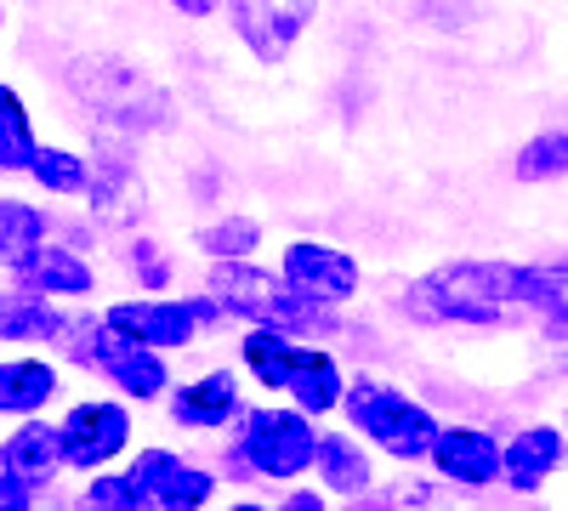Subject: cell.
Instances as JSON below:
<instances>
[{"mask_svg": "<svg viewBox=\"0 0 568 511\" xmlns=\"http://www.w3.org/2000/svg\"><path fill=\"white\" fill-rule=\"evenodd\" d=\"M45 234H52V222H45V211H40V205L0 200V262H7V267L29 262V256L45 245Z\"/></svg>", "mask_w": 568, "mask_h": 511, "instance_id": "cell-21", "label": "cell"}, {"mask_svg": "<svg viewBox=\"0 0 568 511\" xmlns=\"http://www.w3.org/2000/svg\"><path fill=\"white\" fill-rule=\"evenodd\" d=\"M342 409H347V421H353L369 443H382L393 460H433L438 432H444L438 415L426 409V403H415L409 392H398V387H387V381H369V376H358V381L347 387Z\"/></svg>", "mask_w": 568, "mask_h": 511, "instance_id": "cell-3", "label": "cell"}, {"mask_svg": "<svg viewBox=\"0 0 568 511\" xmlns=\"http://www.w3.org/2000/svg\"><path fill=\"white\" fill-rule=\"evenodd\" d=\"M245 415L240 403V381L233 369H211V376H194L171 392V421L187 427V432H222Z\"/></svg>", "mask_w": 568, "mask_h": 511, "instance_id": "cell-12", "label": "cell"}, {"mask_svg": "<svg viewBox=\"0 0 568 511\" xmlns=\"http://www.w3.org/2000/svg\"><path fill=\"white\" fill-rule=\"evenodd\" d=\"M233 454L251 467V478H273V483H291L302 472H313V454H318V432L307 421V409H245L240 415V443Z\"/></svg>", "mask_w": 568, "mask_h": 511, "instance_id": "cell-5", "label": "cell"}, {"mask_svg": "<svg viewBox=\"0 0 568 511\" xmlns=\"http://www.w3.org/2000/svg\"><path fill=\"white\" fill-rule=\"evenodd\" d=\"M256 245H262V227H256L251 216H222V222H211L205 234H200V251H205L211 262H240V256H256Z\"/></svg>", "mask_w": 568, "mask_h": 511, "instance_id": "cell-26", "label": "cell"}, {"mask_svg": "<svg viewBox=\"0 0 568 511\" xmlns=\"http://www.w3.org/2000/svg\"><path fill=\"white\" fill-rule=\"evenodd\" d=\"M313 472L329 494H364L369 489V454L347 438V432H318V454H313Z\"/></svg>", "mask_w": 568, "mask_h": 511, "instance_id": "cell-19", "label": "cell"}, {"mask_svg": "<svg viewBox=\"0 0 568 511\" xmlns=\"http://www.w3.org/2000/svg\"><path fill=\"white\" fill-rule=\"evenodd\" d=\"M227 18H233V34L245 40V52H256L262 63H278L291 58V45L318 18V0H227Z\"/></svg>", "mask_w": 568, "mask_h": 511, "instance_id": "cell-8", "label": "cell"}, {"mask_svg": "<svg viewBox=\"0 0 568 511\" xmlns=\"http://www.w3.org/2000/svg\"><path fill=\"white\" fill-rule=\"evenodd\" d=\"M131 472L142 478V489H149V500L160 511H200L216 494V478L200 472V467H187V460L171 454V449H142L131 460Z\"/></svg>", "mask_w": 568, "mask_h": 511, "instance_id": "cell-10", "label": "cell"}, {"mask_svg": "<svg viewBox=\"0 0 568 511\" xmlns=\"http://www.w3.org/2000/svg\"><path fill=\"white\" fill-rule=\"evenodd\" d=\"M0 467H7L12 478H23L29 489H45L69 460H63V427H45L34 421V415H23V427L0 443Z\"/></svg>", "mask_w": 568, "mask_h": 511, "instance_id": "cell-14", "label": "cell"}, {"mask_svg": "<svg viewBox=\"0 0 568 511\" xmlns=\"http://www.w3.org/2000/svg\"><path fill=\"white\" fill-rule=\"evenodd\" d=\"M562 460H568V432L562 427H524L511 443H506V489H517V494H535V489H546V478H557L562 472Z\"/></svg>", "mask_w": 568, "mask_h": 511, "instance_id": "cell-13", "label": "cell"}, {"mask_svg": "<svg viewBox=\"0 0 568 511\" xmlns=\"http://www.w3.org/2000/svg\"><path fill=\"white\" fill-rule=\"evenodd\" d=\"M58 427H63V460H69L74 472H103L109 460H120L125 443H131V415L114 398L74 403Z\"/></svg>", "mask_w": 568, "mask_h": 511, "instance_id": "cell-7", "label": "cell"}, {"mask_svg": "<svg viewBox=\"0 0 568 511\" xmlns=\"http://www.w3.org/2000/svg\"><path fill=\"white\" fill-rule=\"evenodd\" d=\"M562 427H568V415H562Z\"/></svg>", "mask_w": 568, "mask_h": 511, "instance_id": "cell-33", "label": "cell"}, {"mask_svg": "<svg viewBox=\"0 0 568 511\" xmlns=\"http://www.w3.org/2000/svg\"><path fill=\"white\" fill-rule=\"evenodd\" d=\"M284 511H324V494L318 489H296L291 500H284Z\"/></svg>", "mask_w": 568, "mask_h": 511, "instance_id": "cell-30", "label": "cell"}, {"mask_svg": "<svg viewBox=\"0 0 568 511\" xmlns=\"http://www.w3.org/2000/svg\"><path fill=\"white\" fill-rule=\"evenodd\" d=\"M240 358L267 392H291L302 347L291 341V330H278V324H256V330H245V341H240Z\"/></svg>", "mask_w": 568, "mask_h": 511, "instance_id": "cell-17", "label": "cell"}, {"mask_svg": "<svg viewBox=\"0 0 568 511\" xmlns=\"http://www.w3.org/2000/svg\"><path fill=\"white\" fill-rule=\"evenodd\" d=\"M171 7H176L182 18H211V12L222 7V0H171Z\"/></svg>", "mask_w": 568, "mask_h": 511, "instance_id": "cell-31", "label": "cell"}, {"mask_svg": "<svg viewBox=\"0 0 568 511\" xmlns=\"http://www.w3.org/2000/svg\"><path fill=\"white\" fill-rule=\"evenodd\" d=\"M34 120L12 85H0V171H29L34 160Z\"/></svg>", "mask_w": 568, "mask_h": 511, "instance_id": "cell-22", "label": "cell"}, {"mask_svg": "<svg viewBox=\"0 0 568 511\" xmlns=\"http://www.w3.org/2000/svg\"><path fill=\"white\" fill-rule=\"evenodd\" d=\"M0 29H7V7H0Z\"/></svg>", "mask_w": 568, "mask_h": 511, "instance_id": "cell-32", "label": "cell"}, {"mask_svg": "<svg viewBox=\"0 0 568 511\" xmlns=\"http://www.w3.org/2000/svg\"><path fill=\"white\" fill-rule=\"evenodd\" d=\"M29 176L40 182L45 194H85L91 188V165L80 160V154H69V149H34V160H29Z\"/></svg>", "mask_w": 568, "mask_h": 511, "instance_id": "cell-24", "label": "cell"}, {"mask_svg": "<svg viewBox=\"0 0 568 511\" xmlns=\"http://www.w3.org/2000/svg\"><path fill=\"white\" fill-rule=\"evenodd\" d=\"M205 290L227 307V318H251V324H278V330H336V318H329V307L307 302L284 273H267L256 267L251 256L240 262H211V278Z\"/></svg>", "mask_w": 568, "mask_h": 511, "instance_id": "cell-2", "label": "cell"}, {"mask_svg": "<svg viewBox=\"0 0 568 511\" xmlns=\"http://www.w3.org/2000/svg\"><path fill=\"white\" fill-rule=\"evenodd\" d=\"M12 278L29 285V290H40V296H52V302L91 296V285H98V278H91V262L80 251H69V245H52V239H45L29 262H18Z\"/></svg>", "mask_w": 568, "mask_h": 511, "instance_id": "cell-15", "label": "cell"}, {"mask_svg": "<svg viewBox=\"0 0 568 511\" xmlns=\"http://www.w3.org/2000/svg\"><path fill=\"white\" fill-rule=\"evenodd\" d=\"M433 467H438V478H449L460 489H489L506 478V449L478 427H444L438 449H433Z\"/></svg>", "mask_w": 568, "mask_h": 511, "instance_id": "cell-11", "label": "cell"}, {"mask_svg": "<svg viewBox=\"0 0 568 511\" xmlns=\"http://www.w3.org/2000/svg\"><path fill=\"white\" fill-rule=\"evenodd\" d=\"M568 176V131H540L517 149V182H551Z\"/></svg>", "mask_w": 568, "mask_h": 511, "instance_id": "cell-25", "label": "cell"}, {"mask_svg": "<svg viewBox=\"0 0 568 511\" xmlns=\"http://www.w3.org/2000/svg\"><path fill=\"white\" fill-rule=\"evenodd\" d=\"M80 505H98V511H142V505H154V500H149V489H142L136 472H98Z\"/></svg>", "mask_w": 568, "mask_h": 511, "instance_id": "cell-27", "label": "cell"}, {"mask_svg": "<svg viewBox=\"0 0 568 511\" xmlns=\"http://www.w3.org/2000/svg\"><path fill=\"white\" fill-rule=\"evenodd\" d=\"M103 318H109V324H120L125 336L149 341V347H160V352H176V347H187V341H194L200 330L222 324V318H227V307H222L211 290H205V296H187V302L142 296V302H114Z\"/></svg>", "mask_w": 568, "mask_h": 511, "instance_id": "cell-6", "label": "cell"}, {"mask_svg": "<svg viewBox=\"0 0 568 511\" xmlns=\"http://www.w3.org/2000/svg\"><path fill=\"white\" fill-rule=\"evenodd\" d=\"M63 330H69V318L52 307V296H40L29 285L0 296V336L7 341H58Z\"/></svg>", "mask_w": 568, "mask_h": 511, "instance_id": "cell-18", "label": "cell"}, {"mask_svg": "<svg viewBox=\"0 0 568 511\" xmlns=\"http://www.w3.org/2000/svg\"><path fill=\"white\" fill-rule=\"evenodd\" d=\"M63 376L45 358H0V415H40L58 398Z\"/></svg>", "mask_w": 568, "mask_h": 511, "instance_id": "cell-16", "label": "cell"}, {"mask_svg": "<svg viewBox=\"0 0 568 511\" xmlns=\"http://www.w3.org/2000/svg\"><path fill=\"white\" fill-rule=\"evenodd\" d=\"M34 494H40V489H29L23 478H12L7 467H0V511H29Z\"/></svg>", "mask_w": 568, "mask_h": 511, "instance_id": "cell-29", "label": "cell"}, {"mask_svg": "<svg viewBox=\"0 0 568 511\" xmlns=\"http://www.w3.org/2000/svg\"><path fill=\"white\" fill-rule=\"evenodd\" d=\"M291 398L307 409V415H329L342 398H347V381H342V364L329 358L324 347H302L296 358V376H291Z\"/></svg>", "mask_w": 568, "mask_h": 511, "instance_id": "cell-20", "label": "cell"}, {"mask_svg": "<svg viewBox=\"0 0 568 511\" xmlns=\"http://www.w3.org/2000/svg\"><path fill=\"white\" fill-rule=\"evenodd\" d=\"M409 318L420 324H500L511 313H524V267L517 262H489V256H466L438 273L415 278L404 290Z\"/></svg>", "mask_w": 568, "mask_h": 511, "instance_id": "cell-1", "label": "cell"}, {"mask_svg": "<svg viewBox=\"0 0 568 511\" xmlns=\"http://www.w3.org/2000/svg\"><path fill=\"white\" fill-rule=\"evenodd\" d=\"M58 341H74V352L91 358V364H98L103 376H109L125 398H136V403L171 392L165 352L149 347V341H136V336H125L120 324H109V318H69V330H63Z\"/></svg>", "mask_w": 568, "mask_h": 511, "instance_id": "cell-4", "label": "cell"}, {"mask_svg": "<svg viewBox=\"0 0 568 511\" xmlns=\"http://www.w3.org/2000/svg\"><path fill=\"white\" fill-rule=\"evenodd\" d=\"M524 302L529 313H546L557 330H568V256L524 267Z\"/></svg>", "mask_w": 568, "mask_h": 511, "instance_id": "cell-23", "label": "cell"}, {"mask_svg": "<svg viewBox=\"0 0 568 511\" xmlns=\"http://www.w3.org/2000/svg\"><path fill=\"white\" fill-rule=\"evenodd\" d=\"M278 273L291 278L307 302H318V307H342V302L358 296V262L347 251H336V245H318V239L284 245Z\"/></svg>", "mask_w": 568, "mask_h": 511, "instance_id": "cell-9", "label": "cell"}, {"mask_svg": "<svg viewBox=\"0 0 568 511\" xmlns=\"http://www.w3.org/2000/svg\"><path fill=\"white\" fill-rule=\"evenodd\" d=\"M131 267H136V278H142L149 290H165V285H171V267H165V256L154 251V239H136V245H131Z\"/></svg>", "mask_w": 568, "mask_h": 511, "instance_id": "cell-28", "label": "cell"}]
</instances>
